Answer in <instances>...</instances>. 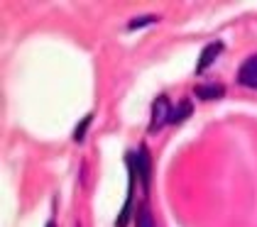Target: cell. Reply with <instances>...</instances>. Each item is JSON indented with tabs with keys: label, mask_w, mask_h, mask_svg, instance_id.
<instances>
[{
	"label": "cell",
	"mask_w": 257,
	"mask_h": 227,
	"mask_svg": "<svg viewBox=\"0 0 257 227\" xmlns=\"http://www.w3.org/2000/svg\"><path fill=\"white\" fill-rule=\"evenodd\" d=\"M169 117H172V108H169V100H167V95H159L157 100H155V105H152V120H150V132L155 134L159 132L167 122H169Z\"/></svg>",
	"instance_id": "obj_1"
},
{
	"label": "cell",
	"mask_w": 257,
	"mask_h": 227,
	"mask_svg": "<svg viewBox=\"0 0 257 227\" xmlns=\"http://www.w3.org/2000/svg\"><path fill=\"white\" fill-rule=\"evenodd\" d=\"M237 83L247 86V88H257V54L242 61V66L237 71Z\"/></svg>",
	"instance_id": "obj_2"
},
{
	"label": "cell",
	"mask_w": 257,
	"mask_h": 227,
	"mask_svg": "<svg viewBox=\"0 0 257 227\" xmlns=\"http://www.w3.org/2000/svg\"><path fill=\"white\" fill-rule=\"evenodd\" d=\"M223 52V42H211L203 52H201V57H198V61H196V74H203L213 61H216V57Z\"/></svg>",
	"instance_id": "obj_3"
},
{
	"label": "cell",
	"mask_w": 257,
	"mask_h": 227,
	"mask_svg": "<svg viewBox=\"0 0 257 227\" xmlns=\"http://www.w3.org/2000/svg\"><path fill=\"white\" fill-rule=\"evenodd\" d=\"M135 164H138V171H140V176H142V186L147 188V183H150V176H152V166H150V151L145 149H140L138 154V159H135Z\"/></svg>",
	"instance_id": "obj_4"
},
{
	"label": "cell",
	"mask_w": 257,
	"mask_h": 227,
	"mask_svg": "<svg viewBox=\"0 0 257 227\" xmlns=\"http://www.w3.org/2000/svg\"><path fill=\"white\" fill-rule=\"evenodd\" d=\"M194 93H196V98H201V100H216V98H223L225 88L218 86V83H208V86H196Z\"/></svg>",
	"instance_id": "obj_5"
},
{
	"label": "cell",
	"mask_w": 257,
	"mask_h": 227,
	"mask_svg": "<svg viewBox=\"0 0 257 227\" xmlns=\"http://www.w3.org/2000/svg\"><path fill=\"white\" fill-rule=\"evenodd\" d=\"M191 113H194L191 100H179L177 108H172V117H169V122H172V125H179V122H184L186 117H191Z\"/></svg>",
	"instance_id": "obj_6"
},
{
	"label": "cell",
	"mask_w": 257,
	"mask_h": 227,
	"mask_svg": "<svg viewBox=\"0 0 257 227\" xmlns=\"http://www.w3.org/2000/svg\"><path fill=\"white\" fill-rule=\"evenodd\" d=\"M91 122H93V115H86L79 125H76V132H74V139H76V142H83V137L88 132V125H91Z\"/></svg>",
	"instance_id": "obj_7"
},
{
	"label": "cell",
	"mask_w": 257,
	"mask_h": 227,
	"mask_svg": "<svg viewBox=\"0 0 257 227\" xmlns=\"http://www.w3.org/2000/svg\"><path fill=\"white\" fill-rule=\"evenodd\" d=\"M138 227H155V220H152V210L147 208V205H142V208H140Z\"/></svg>",
	"instance_id": "obj_8"
},
{
	"label": "cell",
	"mask_w": 257,
	"mask_h": 227,
	"mask_svg": "<svg viewBox=\"0 0 257 227\" xmlns=\"http://www.w3.org/2000/svg\"><path fill=\"white\" fill-rule=\"evenodd\" d=\"M155 18L152 15H145V18H135L130 25H127V30H138V27H145V25H152Z\"/></svg>",
	"instance_id": "obj_9"
},
{
	"label": "cell",
	"mask_w": 257,
	"mask_h": 227,
	"mask_svg": "<svg viewBox=\"0 0 257 227\" xmlns=\"http://www.w3.org/2000/svg\"><path fill=\"white\" fill-rule=\"evenodd\" d=\"M47 227H57V225H54V222H47Z\"/></svg>",
	"instance_id": "obj_10"
}]
</instances>
